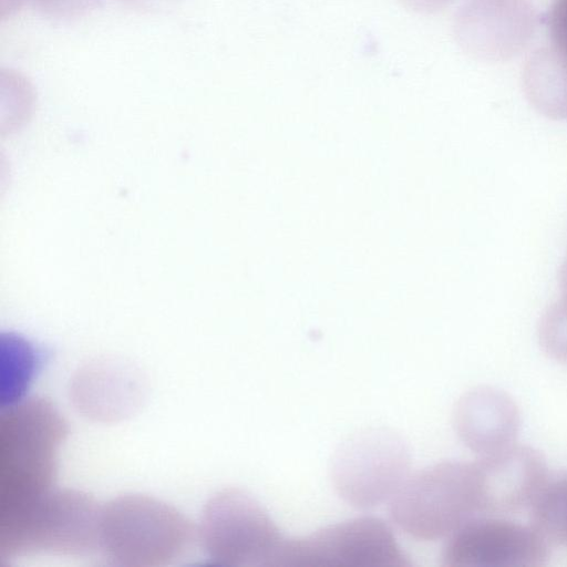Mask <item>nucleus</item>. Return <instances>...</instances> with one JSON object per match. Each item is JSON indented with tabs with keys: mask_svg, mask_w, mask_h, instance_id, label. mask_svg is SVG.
Segmentation results:
<instances>
[{
	"mask_svg": "<svg viewBox=\"0 0 567 567\" xmlns=\"http://www.w3.org/2000/svg\"><path fill=\"white\" fill-rule=\"evenodd\" d=\"M529 512L530 524L548 543L567 546V474L548 480Z\"/></svg>",
	"mask_w": 567,
	"mask_h": 567,
	"instance_id": "obj_12",
	"label": "nucleus"
},
{
	"mask_svg": "<svg viewBox=\"0 0 567 567\" xmlns=\"http://www.w3.org/2000/svg\"><path fill=\"white\" fill-rule=\"evenodd\" d=\"M101 507L87 494L52 488L0 515V559L50 551L82 555L99 548Z\"/></svg>",
	"mask_w": 567,
	"mask_h": 567,
	"instance_id": "obj_4",
	"label": "nucleus"
},
{
	"mask_svg": "<svg viewBox=\"0 0 567 567\" xmlns=\"http://www.w3.org/2000/svg\"><path fill=\"white\" fill-rule=\"evenodd\" d=\"M389 512L401 530L421 540L449 537L471 519L487 516L480 460L441 462L410 474L390 499Z\"/></svg>",
	"mask_w": 567,
	"mask_h": 567,
	"instance_id": "obj_2",
	"label": "nucleus"
},
{
	"mask_svg": "<svg viewBox=\"0 0 567 567\" xmlns=\"http://www.w3.org/2000/svg\"><path fill=\"white\" fill-rule=\"evenodd\" d=\"M548 29L556 49L567 56V0H554L548 13Z\"/></svg>",
	"mask_w": 567,
	"mask_h": 567,
	"instance_id": "obj_14",
	"label": "nucleus"
},
{
	"mask_svg": "<svg viewBox=\"0 0 567 567\" xmlns=\"http://www.w3.org/2000/svg\"><path fill=\"white\" fill-rule=\"evenodd\" d=\"M517 413L504 395L488 389L464 394L454 411V425L461 440L482 455L512 444Z\"/></svg>",
	"mask_w": 567,
	"mask_h": 567,
	"instance_id": "obj_9",
	"label": "nucleus"
},
{
	"mask_svg": "<svg viewBox=\"0 0 567 567\" xmlns=\"http://www.w3.org/2000/svg\"><path fill=\"white\" fill-rule=\"evenodd\" d=\"M199 540L216 564L271 567L285 538L257 499L238 488L216 493L206 504Z\"/></svg>",
	"mask_w": 567,
	"mask_h": 567,
	"instance_id": "obj_6",
	"label": "nucleus"
},
{
	"mask_svg": "<svg viewBox=\"0 0 567 567\" xmlns=\"http://www.w3.org/2000/svg\"><path fill=\"white\" fill-rule=\"evenodd\" d=\"M72 390L73 399L83 413L104 421L126 415L140 392L132 371L110 362L84 368L76 375Z\"/></svg>",
	"mask_w": 567,
	"mask_h": 567,
	"instance_id": "obj_10",
	"label": "nucleus"
},
{
	"mask_svg": "<svg viewBox=\"0 0 567 567\" xmlns=\"http://www.w3.org/2000/svg\"><path fill=\"white\" fill-rule=\"evenodd\" d=\"M66 424L51 402L32 398L0 415V515L53 488Z\"/></svg>",
	"mask_w": 567,
	"mask_h": 567,
	"instance_id": "obj_1",
	"label": "nucleus"
},
{
	"mask_svg": "<svg viewBox=\"0 0 567 567\" xmlns=\"http://www.w3.org/2000/svg\"><path fill=\"white\" fill-rule=\"evenodd\" d=\"M411 561L392 529L380 518L363 516L286 539L271 567H409Z\"/></svg>",
	"mask_w": 567,
	"mask_h": 567,
	"instance_id": "obj_7",
	"label": "nucleus"
},
{
	"mask_svg": "<svg viewBox=\"0 0 567 567\" xmlns=\"http://www.w3.org/2000/svg\"><path fill=\"white\" fill-rule=\"evenodd\" d=\"M193 539L187 518L154 497L128 494L101 507L99 548L117 565H169L186 553Z\"/></svg>",
	"mask_w": 567,
	"mask_h": 567,
	"instance_id": "obj_3",
	"label": "nucleus"
},
{
	"mask_svg": "<svg viewBox=\"0 0 567 567\" xmlns=\"http://www.w3.org/2000/svg\"><path fill=\"white\" fill-rule=\"evenodd\" d=\"M548 544L532 524L480 516L447 537L441 559L446 567H537L548 558Z\"/></svg>",
	"mask_w": 567,
	"mask_h": 567,
	"instance_id": "obj_8",
	"label": "nucleus"
},
{
	"mask_svg": "<svg viewBox=\"0 0 567 567\" xmlns=\"http://www.w3.org/2000/svg\"><path fill=\"white\" fill-rule=\"evenodd\" d=\"M100 0H1L2 14L9 13L23 6L54 19H72L81 17L94 9Z\"/></svg>",
	"mask_w": 567,
	"mask_h": 567,
	"instance_id": "obj_13",
	"label": "nucleus"
},
{
	"mask_svg": "<svg viewBox=\"0 0 567 567\" xmlns=\"http://www.w3.org/2000/svg\"><path fill=\"white\" fill-rule=\"evenodd\" d=\"M404 440L385 427L362 430L346 439L330 461L337 494L355 508H372L398 492L410 475Z\"/></svg>",
	"mask_w": 567,
	"mask_h": 567,
	"instance_id": "obj_5",
	"label": "nucleus"
},
{
	"mask_svg": "<svg viewBox=\"0 0 567 567\" xmlns=\"http://www.w3.org/2000/svg\"><path fill=\"white\" fill-rule=\"evenodd\" d=\"M408 8L423 13L435 12L450 4L453 0H401Z\"/></svg>",
	"mask_w": 567,
	"mask_h": 567,
	"instance_id": "obj_15",
	"label": "nucleus"
},
{
	"mask_svg": "<svg viewBox=\"0 0 567 567\" xmlns=\"http://www.w3.org/2000/svg\"><path fill=\"white\" fill-rule=\"evenodd\" d=\"M561 318H563L564 334H565V339H566V343H567V308H564L561 310Z\"/></svg>",
	"mask_w": 567,
	"mask_h": 567,
	"instance_id": "obj_16",
	"label": "nucleus"
},
{
	"mask_svg": "<svg viewBox=\"0 0 567 567\" xmlns=\"http://www.w3.org/2000/svg\"><path fill=\"white\" fill-rule=\"evenodd\" d=\"M525 87L537 110L554 118H567V56L557 49H543L530 56Z\"/></svg>",
	"mask_w": 567,
	"mask_h": 567,
	"instance_id": "obj_11",
	"label": "nucleus"
}]
</instances>
